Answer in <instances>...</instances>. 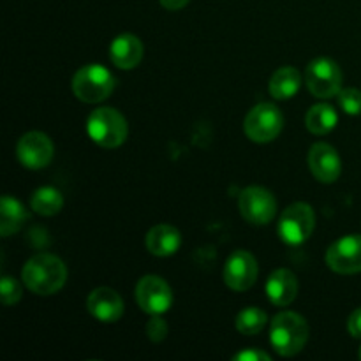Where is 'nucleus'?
<instances>
[{"mask_svg":"<svg viewBox=\"0 0 361 361\" xmlns=\"http://www.w3.org/2000/svg\"><path fill=\"white\" fill-rule=\"evenodd\" d=\"M21 279L34 295L49 296L63 288L67 281V268L63 261L53 254H37L25 263Z\"/></svg>","mask_w":361,"mask_h":361,"instance_id":"1","label":"nucleus"},{"mask_svg":"<svg viewBox=\"0 0 361 361\" xmlns=\"http://www.w3.org/2000/svg\"><path fill=\"white\" fill-rule=\"evenodd\" d=\"M309 324L296 312H281L271 319L270 342L275 353L284 358L298 355L309 341Z\"/></svg>","mask_w":361,"mask_h":361,"instance_id":"2","label":"nucleus"},{"mask_svg":"<svg viewBox=\"0 0 361 361\" xmlns=\"http://www.w3.org/2000/svg\"><path fill=\"white\" fill-rule=\"evenodd\" d=\"M87 133L90 140L101 148H118L129 136L127 120L115 108H97L88 115Z\"/></svg>","mask_w":361,"mask_h":361,"instance_id":"3","label":"nucleus"},{"mask_svg":"<svg viewBox=\"0 0 361 361\" xmlns=\"http://www.w3.org/2000/svg\"><path fill=\"white\" fill-rule=\"evenodd\" d=\"M115 76L99 63L83 66L73 78V92L81 102L97 104L106 101L115 90Z\"/></svg>","mask_w":361,"mask_h":361,"instance_id":"4","label":"nucleus"},{"mask_svg":"<svg viewBox=\"0 0 361 361\" xmlns=\"http://www.w3.org/2000/svg\"><path fill=\"white\" fill-rule=\"evenodd\" d=\"M316 228V214L310 204L293 203L282 212L279 221V235L288 245H302L312 236Z\"/></svg>","mask_w":361,"mask_h":361,"instance_id":"5","label":"nucleus"},{"mask_svg":"<svg viewBox=\"0 0 361 361\" xmlns=\"http://www.w3.org/2000/svg\"><path fill=\"white\" fill-rule=\"evenodd\" d=\"M284 127V116L281 109L271 102H259L245 116L243 129L247 137L254 143H268L281 134Z\"/></svg>","mask_w":361,"mask_h":361,"instance_id":"6","label":"nucleus"},{"mask_svg":"<svg viewBox=\"0 0 361 361\" xmlns=\"http://www.w3.org/2000/svg\"><path fill=\"white\" fill-rule=\"evenodd\" d=\"M305 83L317 99H331L342 90V71L331 59H316L305 71Z\"/></svg>","mask_w":361,"mask_h":361,"instance_id":"7","label":"nucleus"},{"mask_svg":"<svg viewBox=\"0 0 361 361\" xmlns=\"http://www.w3.org/2000/svg\"><path fill=\"white\" fill-rule=\"evenodd\" d=\"M238 210L249 224H270L277 214V201L274 194L259 185H250L240 192Z\"/></svg>","mask_w":361,"mask_h":361,"instance_id":"8","label":"nucleus"},{"mask_svg":"<svg viewBox=\"0 0 361 361\" xmlns=\"http://www.w3.org/2000/svg\"><path fill=\"white\" fill-rule=\"evenodd\" d=\"M136 302L148 316H159L171 309L173 291L164 279L145 275L136 284Z\"/></svg>","mask_w":361,"mask_h":361,"instance_id":"9","label":"nucleus"},{"mask_svg":"<svg viewBox=\"0 0 361 361\" xmlns=\"http://www.w3.org/2000/svg\"><path fill=\"white\" fill-rule=\"evenodd\" d=\"M55 147L48 134L30 130L23 134L16 145V157L27 169H42L51 162Z\"/></svg>","mask_w":361,"mask_h":361,"instance_id":"10","label":"nucleus"},{"mask_svg":"<svg viewBox=\"0 0 361 361\" xmlns=\"http://www.w3.org/2000/svg\"><path fill=\"white\" fill-rule=\"evenodd\" d=\"M257 274H259V268H257L256 257L247 250H235L228 257L222 270L226 286L236 293H243L252 288L254 282L257 281Z\"/></svg>","mask_w":361,"mask_h":361,"instance_id":"11","label":"nucleus"},{"mask_svg":"<svg viewBox=\"0 0 361 361\" xmlns=\"http://www.w3.org/2000/svg\"><path fill=\"white\" fill-rule=\"evenodd\" d=\"M326 264L341 275L361 271V235H348L331 243L326 250Z\"/></svg>","mask_w":361,"mask_h":361,"instance_id":"12","label":"nucleus"},{"mask_svg":"<svg viewBox=\"0 0 361 361\" xmlns=\"http://www.w3.org/2000/svg\"><path fill=\"white\" fill-rule=\"evenodd\" d=\"M309 169L314 178L319 180L321 183H334L337 182L342 173L341 155L337 154L331 145L328 143H314L310 147L309 155H307Z\"/></svg>","mask_w":361,"mask_h":361,"instance_id":"13","label":"nucleus"},{"mask_svg":"<svg viewBox=\"0 0 361 361\" xmlns=\"http://www.w3.org/2000/svg\"><path fill=\"white\" fill-rule=\"evenodd\" d=\"M87 309L101 323H116L123 316V300L115 289L97 288L88 295Z\"/></svg>","mask_w":361,"mask_h":361,"instance_id":"14","label":"nucleus"},{"mask_svg":"<svg viewBox=\"0 0 361 361\" xmlns=\"http://www.w3.org/2000/svg\"><path fill=\"white\" fill-rule=\"evenodd\" d=\"M145 46L134 34H120L109 44V59L118 69H134L143 60Z\"/></svg>","mask_w":361,"mask_h":361,"instance_id":"15","label":"nucleus"},{"mask_svg":"<svg viewBox=\"0 0 361 361\" xmlns=\"http://www.w3.org/2000/svg\"><path fill=\"white\" fill-rule=\"evenodd\" d=\"M267 296L275 307H288L298 296V279L288 268H279L268 277Z\"/></svg>","mask_w":361,"mask_h":361,"instance_id":"16","label":"nucleus"},{"mask_svg":"<svg viewBox=\"0 0 361 361\" xmlns=\"http://www.w3.org/2000/svg\"><path fill=\"white\" fill-rule=\"evenodd\" d=\"M182 235L176 228L169 224H157L148 231L147 249L148 252L157 257L173 256L180 249Z\"/></svg>","mask_w":361,"mask_h":361,"instance_id":"17","label":"nucleus"},{"mask_svg":"<svg viewBox=\"0 0 361 361\" xmlns=\"http://www.w3.org/2000/svg\"><path fill=\"white\" fill-rule=\"evenodd\" d=\"M28 219H30V214L23 207V203L11 196L2 197L0 201V235L4 238L20 231Z\"/></svg>","mask_w":361,"mask_h":361,"instance_id":"18","label":"nucleus"},{"mask_svg":"<svg viewBox=\"0 0 361 361\" xmlns=\"http://www.w3.org/2000/svg\"><path fill=\"white\" fill-rule=\"evenodd\" d=\"M300 85H302V74L298 73V69L284 66L274 73L270 83H268V90L274 99L286 101V99H291L293 95H296V92L300 90Z\"/></svg>","mask_w":361,"mask_h":361,"instance_id":"19","label":"nucleus"},{"mask_svg":"<svg viewBox=\"0 0 361 361\" xmlns=\"http://www.w3.org/2000/svg\"><path fill=\"white\" fill-rule=\"evenodd\" d=\"M337 111L331 104L321 102V104L312 106L305 115V126L316 136H323V134L331 133L337 126Z\"/></svg>","mask_w":361,"mask_h":361,"instance_id":"20","label":"nucleus"},{"mask_svg":"<svg viewBox=\"0 0 361 361\" xmlns=\"http://www.w3.org/2000/svg\"><path fill=\"white\" fill-rule=\"evenodd\" d=\"M63 207V196L55 187H39L30 197V208L42 217H53Z\"/></svg>","mask_w":361,"mask_h":361,"instance_id":"21","label":"nucleus"},{"mask_svg":"<svg viewBox=\"0 0 361 361\" xmlns=\"http://www.w3.org/2000/svg\"><path fill=\"white\" fill-rule=\"evenodd\" d=\"M267 323L268 316L264 314V310L257 309V307H249L236 316L235 326L242 335H257L264 330Z\"/></svg>","mask_w":361,"mask_h":361,"instance_id":"22","label":"nucleus"},{"mask_svg":"<svg viewBox=\"0 0 361 361\" xmlns=\"http://www.w3.org/2000/svg\"><path fill=\"white\" fill-rule=\"evenodd\" d=\"M21 295H23V289H21L20 282L16 279H13L11 275H6L2 277V282H0V296H2V303L6 307L16 305L21 300Z\"/></svg>","mask_w":361,"mask_h":361,"instance_id":"23","label":"nucleus"},{"mask_svg":"<svg viewBox=\"0 0 361 361\" xmlns=\"http://www.w3.org/2000/svg\"><path fill=\"white\" fill-rule=\"evenodd\" d=\"M337 97L338 104L348 115H361V90L358 88H342Z\"/></svg>","mask_w":361,"mask_h":361,"instance_id":"24","label":"nucleus"},{"mask_svg":"<svg viewBox=\"0 0 361 361\" xmlns=\"http://www.w3.org/2000/svg\"><path fill=\"white\" fill-rule=\"evenodd\" d=\"M147 334L150 337L152 342H161L164 341L166 335H168V323L159 316H152V319L147 323Z\"/></svg>","mask_w":361,"mask_h":361,"instance_id":"25","label":"nucleus"},{"mask_svg":"<svg viewBox=\"0 0 361 361\" xmlns=\"http://www.w3.org/2000/svg\"><path fill=\"white\" fill-rule=\"evenodd\" d=\"M235 361H271L270 355L261 349H245V351H240L238 355L233 356Z\"/></svg>","mask_w":361,"mask_h":361,"instance_id":"26","label":"nucleus"},{"mask_svg":"<svg viewBox=\"0 0 361 361\" xmlns=\"http://www.w3.org/2000/svg\"><path fill=\"white\" fill-rule=\"evenodd\" d=\"M348 330L349 334H351V337L361 338V309H356L355 312L349 316Z\"/></svg>","mask_w":361,"mask_h":361,"instance_id":"27","label":"nucleus"},{"mask_svg":"<svg viewBox=\"0 0 361 361\" xmlns=\"http://www.w3.org/2000/svg\"><path fill=\"white\" fill-rule=\"evenodd\" d=\"M161 6L168 11H180L190 2V0H159Z\"/></svg>","mask_w":361,"mask_h":361,"instance_id":"28","label":"nucleus"},{"mask_svg":"<svg viewBox=\"0 0 361 361\" xmlns=\"http://www.w3.org/2000/svg\"><path fill=\"white\" fill-rule=\"evenodd\" d=\"M358 355H360V358H361V348H360V353H358Z\"/></svg>","mask_w":361,"mask_h":361,"instance_id":"29","label":"nucleus"}]
</instances>
